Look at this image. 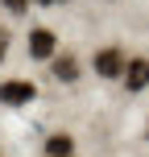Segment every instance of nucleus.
Segmentation results:
<instances>
[{"label": "nucleus", "instance_id": "423d86ee", "mask_svg": "<svg viewBox=\"0 0 149 157\" xmlns=\"http://www.w3.org/2000/svg\"><path fill=\"white\" fill-rule=\"evenodd\" d=\"M54 75L62 78V83H75V78H79V58H75V54L54 58Z\"/></svg>", "mask_w": 149, "mask_h": 157}, {"label": "nucleus", "instance_id": "f03ea898", "mask_svg": "<svg viewBox=\"0 0 149 157\" xmlns=\"http://www.w3.org/2000/svg\"><path fill=\"white\" fill-rule=\"evenodd\" d=\"M124 54H120L116 46H108V50H100V54H95V75L100 78H120L124 75Z\"/></svg>", "mask_w": 149, "mask_h": 157}, {"label": "nucleus", "instance_id": "1a4fd4ad", "mask_svg": "<svg viewBox=\"0 0 149 157\" xmlns=\"http://www.w3.org/2000/svg\"><path fill=\"white\" fill-rule=\"evenodd\" d=\"M41 4H62V0H41Z\"/></svg>", "mask_w": 149, "mask_h": 157}, {"label": "nucleus", "instance_id": "7ed1b4c3", "mask_svg": "<svg viewBox=\"0 0 149 157\" xmlns=\"http://www.w3.org/2000/svg\"><path fill=\"white\" fill-rule=\"evenodd\" d=\"M54 50H58L54 29H33V33H29V54H33V58H54Z\"/></svg>", "mask_w": 149, "mask_h": 157}, {"label": "nucleus", "instance_id": "0eeeda50", "mask_svg": "<svg viewBox=\"0 0 149 157\" xmlns=\"http://www.w3.org/2000/svg\"><path fill=\"white\" fill-rule=\"evenodd\" d=\"M0 4H4L8 13H25V8H29V0H0Z\"/></svg>", "mask_w": 149, "mask_h": 157}, {"label": "nucleus", "instance_id": "39448f33", "mask_svg": "<svg viewBox=\"0 0 149 157\" xmlns=\"http://www.w3.org/2000/svg\"><path fill=\"white\" fill-rule=\"evenodd\" d=\"M71 153H75V141H71L66 132H54V136L46 141V157H71Z\"/></svg>", "mask_w": 149, "mask_h": 157}, {"label": "nucleus", "instance_id": "f257e3e1", "mask_svg": "<svg viewBox=\"0 0 149 157\" xmlns=\"http://www.w3.org/2000/svg\"><path fill=\"white\" fill-rule=\"evenodd\" d=\"M33 83H25V78H8V83H0V103H8V108H21V103H33Z\"/></svg>", "mask_w": 149, "mask_h": 157}, {"label": "nucleus", "instance_id": "20e7f679", "mask_svg": "<svg viewBox=\"0 0 149 157\" xmlns=\"http://www.w3.org/2000/svg\"><path fill=\"white\" fill-rule=\"evenodd\" d=\"M124 87H128V91H141V87H149V62H145V58H137V62L124 66Z\"/></svg>", "mask_w": 149, "mask_h": 157}, {"label": "nucleus", "instance_id": "6e6552de", "mask_svg": "<svg viewBox=\"0 0 149 157\" xmlns=\"http://www.w3.org/2000/svg\"><path fill=\"white\" fill-rule=\"evenodd\" d=\"M4 50H8V33H4V25H0V58H4Z\"/></svg>", "mask_w": 149, "mask_h": 157}]
</instances>
